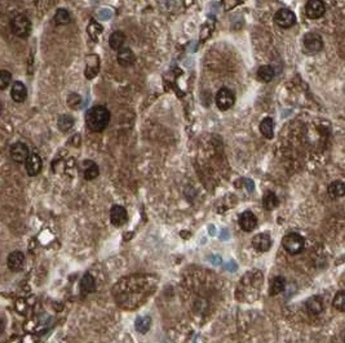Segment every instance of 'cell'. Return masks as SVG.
<instances>
[{
	"label": "cell",
	"instance_id": "obj_1",
	"mask_svg": "<svg viewBox=\"0 0 345 343\" xmlns=\"http://www.w3.org/2000/svg\"><path fill=\"white\" fill-rule=\"evenodd\" d=\"M86 123L90 131L102 132L110 123V111L101 105L91 107L86 114Z\"/></svg>",
	"mask_w": 345,
	"mask_h": 343
},
{
	"label": "cell",
	"instance_id": "obj_2",
	"mask_svg": "<svg viewBox=\"0 0 345 343\" xmlns=\"http://www.w3.org/2000/svg\"><path fill=\"white\" fill-rule=\"evenodd\" d=\"M282 245L287 253L296 256V254H300L301 252L304 251V248H305V240H304V237L301 236L300 233L290 232L283 237Z\"/></svg>",
	"mask_w": 345,
	"mask_h": 343
},
{
	"label": "cell",
	"instance_id": "obj_3",
	"mask_svg": "<svg viewBox=\"0 0 345 343\" xmlns=\"http://www.w3.org/2000/svg\"><path fill=\"white\" fill-rule=\"evenodd\" d=\"M11 29L12 32L18 38H28L31 32V22L24 14H18L12 18Z\"/></svg>",
	"mask_w": 345,
	"mask_h": 343
},
{
	"label": "cell",
	"instance_id": "obj_4",
	"mask_svg": "<svg viewBox=\"0 0 345 343\" xmlns=\"http://www.w3.org/2000/svg\"><path fill=\"white\" fill-rule=\"evenodd\" d=\"M215 102H216V106L221 111L229 110L235 102L234 93L231 92L230 89H228V88H221L218 92V94H216V97H215Z\"/></svg>",
	"mask_w": 345,
	"mask_h": 343
},
{
	"label": "cell",
	"instance_id": "obj_5",
	"mask_svg": "<svg viewBox=\"0 0 345 343\" xmlns=\"http://www.w3.org/2000/svg\"><path fill=\"white\" fill-rule=\"evenodd\" d=\"M274 22H276L280 28L282 29H290L292 28L295 22H296V16L293 13L292 10L286 9H280L274 16Z\"/></svg>",
	"mask_w": 345,
	"mask_h": 343
},
{
	"label": "cell",
	"instance_id": "obj_6",
	"mask_svg": "<svg viewBox=\"0 0 345 343\" xmlns=\"http://www.w3.org/2000/svg\"><path fill=\"white\" fill-rule=\"evenodd\" d=\"M304 47L311 53H318L323 48V40L317 32H309L304 36Z\"/></svg>",
	"mask_w": 345,
	"mask_h": 343
},
{
	"label": "cell",
	"instance_id": "obj_7",
	"mask_svg": "<svg viewBox=\"0 0 345 343\" xmlns=\"http://www.w3.org/2000/svg\"><path fill=\"white\" fill-rule=\"evenodd\" d=\"M326 12V5L323 0H309L305 5V13L311 20L321 18Z\"/></svg>",
	"mask_w": 345,
	"mask_h": 343
},
{
	"label": "cell",
	"instance_id": "obj_8",
	"mask_svg": "<svg viewBox=\"0 0 345 343\" xmlns=\"http://www.w3.org/2000/svg\"><path fill=\"white\" fill-rule=\"evenodd\" d=\"M9 152H11L12 160H13L14 163H18V164L26 162L29 155H30L28 146L25 143H22V142H16V143L12 144L11 151Z\"/></svg>",
	"mask_w": 345,
	"mask_h": 343
},
{
	"label": "cell",
	"instance_id": "obj_9",
	"mask_svg": "<svg viewBox=\"0 0 345 343\" xmlns=\"http://www.w3.org/2000/svg\"><path fill=\"white\" fill-rule=\"evenodd\" d=\"M25 167H26V172H28L29 175H38L42 171V159L38 154L31 152L29 155L28 160L25 162Z\"/></svg>",
	"mask_w": 345,
	"mask_h": 343
},
{
	"label": "cell",
	"instance_id": "obj_10",
	"mask_svg": "<svg viewBox=\"0 0 345 343\" xmlns=\"http://www.w3.org/2000/svg\"><path fill=\"white\" fill-rule=\"evenodd\" d=\"M239 225H241V229L246 232H250L253 229H256L257 226V218L251 210H246L241 214L239 217Z\"/></svg>",
	"mask_w": 345,
	"mask_h": 343
},
{
	"label": "cell",
	"instance_id": "obj_11",
	"mask_svg": "<svg viewBox=\"0 0 345 343\" xmlns=\"http://www.w3.org/2000/svg\"><path fill=\"white\" fill-rule=\"evenodd\" d=\"M252 245L257 251L268 252L270 249V247H272V237H270L269 233H257L252 239Z\"/></svg>",
	"mask_w": 345,
	"mask_h": 343
},
{
	"label": "cell",
	"instance_id": "obj_12",
	"mask_svg": "<svg viewBox=\"0 0 345 343\" xmlns=\"http://www.w3.org/2000/svg\"><path fill=\"white\" fill-rule=\"evenodd\" d=\"M127 210L122 205H114L110 210V220L114 226H123L127 222Z\"/></svg>",
	"mask_w": 345,
	"mask_h": 343
},
{
	"label": "cell",
	"instance_id": "obj_13",
	"mask_svg": "<svg viewBox=\"0 0 345 343\" xmlns=\"http://www.w3.org/2000/svg\"><path fill=\"white\" fill-rule=\"evenodd\" d=\"M323 309L324 303L321 295H313L307 301L308 313H311L312 315H319L321 313H323Z\"/></svg>",
	"mask_w": 345,
	"mask_h": 343
},
{
	"label": "cell",
	"instance_id": "obj_14",
	"mask_svg": "<svg viewBox=\"0 0 345 343\" xmlns=\"http://www.w3.org/2000/svg\"><path fill=\"white\" fill-rule=\"evenodd\" d=\"M82 171H83V177L87 181H92V179L97 178L98 174H100L98 165L94 162H91V160H86V162L82 163Z\"/></svg>",
	"mask_w": 345,
	"mask_h": 343
},
{
	"label": "cell",
	"instance_id": "obj_15",
	"mask_svg": "<svg viewBox=\"0 0 345 343\" xmlns=\"http://www.w3.org/2000/svg\"><path fill=\"white\" fill-rule=\"evenodd\" d=\"M25 264V256L21 252H13L8 256V267L11 268L12 271L17 272L21 271Z\"/></svg>",
	"mask_w": 345,
	"mask_h": 343
},
{
	"label": "cell",
	"instance_id": "obj_16",
	"mask_svg": "<svg viewBox=\"0 0 345 343\" xmlns=\"http://www.w3.org/2000/svg\"><path fill=\"white\" fill-rule=\"evenodd\" d=\"M11 96L12 98H13L14 102H17V103H22L25 100H26V97H28V89H26V86H25L24 83L14 82L13 86H12Z\"/></svg>",
	"mask_w": 345,
	"mask_h": 343
},
{
	"label": "cell",
	"instance_id": "obj_17",
	"mask_svg": "<svg viewBox=\"0 0 345 343\" xmlns=\"http://www.w3.org/2000/svg\"><path fill=\"white\" fill-rule=\"evenodd\" d=\"M136 57L133 55L131 48H127V47H123L121 51H118V62L119 65L123 66V67H128L131 66L133 62H135Z\"/></svg>",
	"mask_w": 345,
	"mask_h": 343
},
{
	"label": "cell",
	"instance_id": "obj_18",
	"mask_svg": "<svg viewBox=\"0 0 345 343\" xmlns=\"http://www.w3.org/2000/svg\"><path fill=\"white\" fill-rule=\"evenodd\" d=\"M328 195L332 199H339L345 195V183L342 181H334L328 185Z\"/></svg>",
	"mask_w": 345,
	"mask_h": 343
},
{
	"label": "cell",
	"instance_id": "obj_19",
	"mask_svg": "<svg viewBox=\"0 0 345 343\" xmlns=\"http://www.w3.org/2000/svg\"><path fill=\"white\" fill-rule=\"evenodd\" d=\"M125 43V35L122 31H114L111 32L110 38H109V45L111 49L114 51H121L123 48V45Z\"/></svg>",
	"mask_w": 345,
	"mask_h": 343
},
{
	"label": "cell",
	"instance_id": "obj_20",
	"mask_svg": "<svg viewBox=\"0 0 345 343\" xmlns=\"http://www.w3.org/2000/svg\"><path fill=\"white\" fill-rule=\"evenodd\" d=\"M262 205H264V208L266 210L276 209L277 206L280 205V199H278V196L274 192H266L264 198H262Z\"/></svg>",
	"mask_w": 345,
	"mask_h": 343
},
{
	"label": "cell",
	"instance_id": "obj_21",
	"mask_svg": "<svg viewBox=\"0 0 345 343\" xmlns=\"http://www.w3.org/2000/svg\"><path fill=\"white\" fill-rule=\"evenodd\" d=\"M260 132H261L264 137L272 140L273 136H274V123H273L272 117H265L260 123Z\"/></svg>",
	"mask_w": 345,
	"mask_h": 343
},
{
	"label": "cell",
	"instance_id": "obj_22",
	"mask_svg": "<svg viewBox=\"0 0 345 343\" xmlns=\"http://www.w3.org/2000/svg\"><path fill=\"white\" fill-rule=\"evenodd\" d=\"M274 74L276 72H274V69H273L272 66L264 65L257 70V79L262 83H269L274 78Z\"/></svg>",
	"mask_w": 345,
	"mask_h": 343
},
{
	"label": "cell",
	"instance_id": "obj_23",
	"mask_svg": "<svg viewBox=\"0 0 345 343\" xmlns=\"http://www.w3.org/2000/svg\"><path fill=\"white\" fill-rule=\"evenodd\" d=\"M286 288V280L282 276H277L272 280L270 283V288H269V294L270 295H277L282 293Z\"/></svg>",
	"mask_w": 345,
	"mask_h": 343
},
{
	"label": "cell",
	"instance_id": "obj_24",
	"mask_svg": "<svg viewBox=\"0 0 345 343\" xmlns=\"http://www.w3.org/2000/svg\"><path fill=\"white\" fill-rule=\"evenodd\" d=\"M96 288V283H94V278L92 275L86 274L80 282V290L84 294H88V293H92Z\"/></svg>",
	"mask_w": 345,
	"mask_h": 343
},
{
	"label": "cell",
	"instance_id": "obj_25",
	"mask_svg": "<svg viewBox=\"0 0 345 343\" xmlns=\"http://www.w3.org/2000/svg\"><path fill=\"white\" fill-rule=\"evenodd\" d=\"M53 20H55L56 25L63 26V25H67L71 22V16H70V13L67 12V10L61 8V9H59L57 12H56L55 18H53Z\"/></svg>",
	"mask_w": 345,
	"mask_h": 343
},
{
	"label": "cell",
	"instance_id": "obj_26",
	"mask_svg": "<svg viewBox=\"0 0 345 343\" xmlns=\"http://www.w3.org/2000/svg\"><path fill=\"white\" fill-rule=\"evenodd\" d=\"M135 326L138 333L145 334L146 332L150 329V326H152V319H150L149 316H141V317H138V319L136 320Z\"/></svg>",
	"mask_w": 345,
	"mask_h": 343
},
{
	"label": "cell",
	"instance_id": "obj_27",
	"mask_svg": "<svg viewBox=\"0 0 345 343\" xmlns=\"http://www.w3.org/2000/svg\"><path fill=\"white\" fill-rule=\"evenodd\" d=\"M57 124H59L60 131L67 132L74 127L75 120H74V117L70 116V115H61V116L59 117V121H57Z\"/></svg>",
	"mask_w": 345,
	"mask_h": 343
},
{
	"label": "cell",
	"instance_id": "obj_28",
	"mask_svg": "<svg viewBox=\"0 0 345 343\" xmlns=\"http://www.w3.org/2000/svg\"><path fill=\"white\" fill-rule=\"evenodd\" d=\"M332 306L340 313H345V290H339L335 294L332 299Z\"/></svg>",
	"mask_w": 345,
	"mask_h": 343
},
{
	"label": "cell",
	"instance_id": "obj_29",
	"mask_svg": "<svg viewBox=\"0 0 345 343\" xmlns=\"http://www.w3.org/2000/svg\"><path fill=\"white\" fill-rule=\"evenodd\" d=\"M12 80V75L11 72H8L7 70H1L0 72V89L4 90L9 86V83Z\"/></svg>",
	"mask_w": 345,
	"mask_h": 343
},
{
	"label": "cell",
	"instance_id": "obj_30",
	"mask_svg": "<svg viewBox=\"0 0 345 343\" xmlns=\"http://www.w3.org/2000/svg\"><path fill=\"white\" fill-rule=\"evenodd\" d=\"M98 17L101 18V20L107 21L110 20L111 17H113V12H111L109 8H104V9H100L98 10Z\"/></svg>",
	"mask_w": 345,
	"mask_h": 343
},
{
	"label": "cell",
	"instance_id": "obj_31",
	"mask_svg": "<svg viewBox=\"0 0 345 343\" xmlns=\"http://www.w3.org/2000/svg\"><path fill=\"white\" fill-rule=\"evenodd\" d=\"M210 261L214 264H221V257L220 256H210Z\"/></svg>",
	"mask_w": 345,
	"mask_h": 343
},
{
	"label": "cell",
	"instance_id": "obj_32",
	"mask_svg": "<svg viewBox=\"0 0 345 343\" xmlns=\"http://www.w3.org/2000/svg\"><path fill=\"white\" fill-rule=\"evenodd\" d=\"M225 268H226L228 271H235V270H237V264H235L234 262H229L228 264H225Z\"/></svg>",
	"mask_w": 345,
	"mask_h": 343
},
{
	"label": "cell",
	"instance_id": "obj_33",
	"mask_svg": "<svg viewBox=\"0 0 345 343\" xmlns=\"http://www.w3.org/2000/svg\"><path fill=\"white\" fill-rule=\"evenodd\" d=\"M229 237V232L226 230H222V232H221L220 235V239L221 240H225V239H228Z\"/></svg>",
	"mask_w": 345,
	"mask_h": 343
},
{
	"label": "cell",
	"instance_id": "obj_34",
	"mask_svg": "<svg viewBox=\"0 0 345 343\" xmlns=\"http://www.w3.org/2000/svg\"><path fill=\"white\" fill-rule=\"evenodd\" d=\"M210 229H211V230H210V233H211V235H215V231H214V226H211V227H210Z\"/></svg>",
	"mask_w": 345,
	"mask_h": 343
},
{
	"label": "cell",
	"instance_id": "obj_35",
	"mask_svg": "<svg viewBox=\"0 0 345 343\" xmlns=\"http://www.w3.org/2000/svg\"><path fill=\"white\" fill-rule=\"evenodd\" d=\"M344 343H345V337H344Z\"/></svg>",
	"mask_w": 345,
	"mask_h": 343
}]
</instances>
